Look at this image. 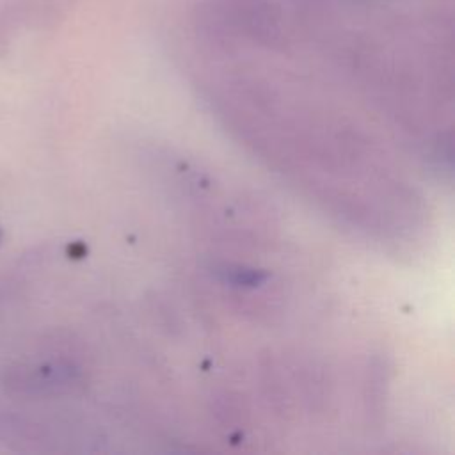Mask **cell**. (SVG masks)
<instances>
[{"mask_svg": "<svg viewBox=\"0 0 455 455\" xmlns=\"http://www.w3.org/2000/svg\"><path fill=\"white\" fill-rule=\"evenodd\" d=\"M0 236H2V231H0Z\"/></svg>", "mask_w": 455, "mask_h": 455, "instance_id": "obj_1", "label": "cell"}]
</instances>
